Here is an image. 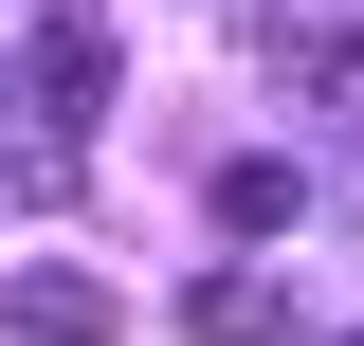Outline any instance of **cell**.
<instances>
[{
	"mask_svg": "<svg viewBox=\"0 0 364 346\" xmlns=\"http://www.w3.org/2000/svg\"><path fill=\"white\" fill-rule=\"evenodd\" d=\"M18 91H37L55 128H91V110H109V19H91V0H73V19H55V37H37V73H18Z\"/></svg>",
	"mask_w": 364,
	"mask_h": 346,
	"instance_id": "2",
	"label": "cell"
},
{
	"mask_svg": "<svg viewBox=\"0 0 364 346\" xmlns=\"http://www.w3.org/2000/svg\"><path fill=\"white\" fill-rule=\"evenodd\" d=\"M182 328H200V346H291V292H273V273H200Z\"/></svg>",
	"mask_w": 364,
	"mask_h": 346,
	"instance_id": "3",
	"label": "cell"
},
{
	"mask_svg": "<svg viewBox=\"0 0 364 346\" xmlns=\"http://www.w3.org/2000/svg\"><path fill=\"white\" fill-rule=\"evenodd\" d=\"M109 328H128V292H109V273H73V256L0 273V346H109Z\"/></svg>",
	"mask_w": 364,
	"mask_h": 346,
	"instance_id": "1",
	"label": "cell"
},
{
	"mask_svg": "<svg viewBox=\"0 0 364 346\" xmlns=\"http://www.w3.org/2000/svg\"><path fill=\"white\" fill-rule=\"evenodd\" d=\"M291 201H310V182H291V164H219V237H273V219H291Z\"/></svg>",
	"mask_w": 364,
	"mask_h": 346,
	"instance_id": "4",
	"label": "cell"
},
{
	"mask_svg": "<svg viewBox=\"0 0 364 346\" xmlns=\"http://www.w3.org/2000/svg\"><path fill=\"white\" fill-rule=\"evenodd\" d=\"M346 346H364V328H346Z\"/></svg>",
	"mask_w": 364,
	"mask_h": 346,
	"instance_id": "5",
	"label": "cell"
}]
</instances>
